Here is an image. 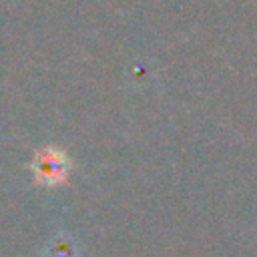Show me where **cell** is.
<instances>
[{
    "mask_svg": "<svg viewBox=\"0 0 257 257\" xmlns=\"http://www.w3.org/2000/svg\"><path fill=\"white\" fill-rule=\"evenodd\" d=\"M68 159L64 157V153L56 151V149H42L40 153H36L34 161H32V171L38 183L42 185H56L62 183L68 175Z\"/></svg>",
    "mask_w": 257,
    "mask_h": 257,
    "instance_id": "obj_1",
    "label": "cell"
},
{
    "mask_svg": "<svg viewBox=\"0 0 257 257\" xmlns=\"http://www.w3.org/2000/svg\"><path fill=\"white\" fill-rule=\"evenodd\" d=\"M50 249H54L50 253V257H74V245L72 241H60V239H54L50 243Z\"/></svg>",
    "mask_w": 257,
    "mask_h": 257,
    "instance_id": "obj_2",
    "label": "cell"
}]
</instances>
